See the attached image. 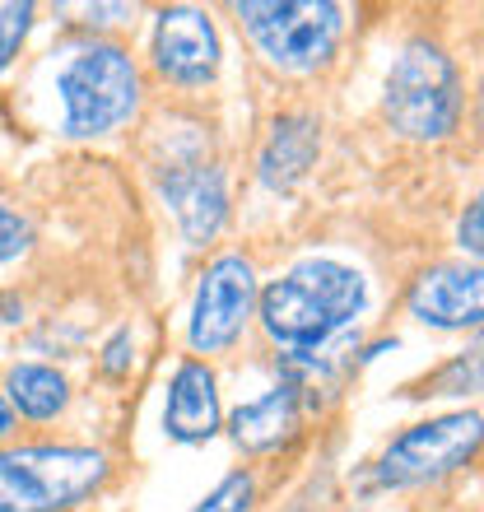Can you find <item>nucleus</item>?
Segmentation results:
<instances>
[{
  "label": "nucleus",
  "instance_id": "22",
  "mask_svg": "<svg viewBox=\"0 0 484 512\" xmlns=\"http://www.w3.org/2000/svg\"><path fill=\"white\" fill-rule=\"evenodd\" d=\"M475 122H480V131H484V75H480V98H475Z\"/></svg>",
  "mask_w": 484,
  "mask_h": 512
},
{
  "label": "nucleus",
  "instance_id": "14",
  "mask_svg": "<svg viewBox=\"0 0 484 512\" xmlns=\"http://www.w3.org/2000/svg\"><path fill=\"white\" fill-rule=\"evenodd\" d=\"M70 401L66 378L47 364H14L10 373V405L28 419H52Z\"/></svg>",
  "mask_w": 484,
  "mask_h": 512
},
{
  "label": "nucleus",
  "instance_id": "6",
  "mask_svg": "<svg viewBox=\"0 0 484 512\" xmlns=\"http://www.w3.org/2000/svg\"><path fill=\"white\" fill-rule=\"evenodd\" d=\"M480 447H484V415L452 410V415L424 419V424H410L405 433H396L382 447V457H377L373 480L382 489L433 485V480L461 471Z\"/></svg>",
  "mask_w": 484,
  "mask_h": 512
},
{
  "label": "nucleus",
  "instance_id": "17",
  "mask_svg": "<svg viewBox=\"0 0 484 512\" xmlns=\"http://www.w3.org/2000/svg\"><path fill=\"white\" fill-rule=\"evenodd\" d=\"M28 24H33V5L28 0H0V70L10 66V56L28 38Z\"/></svg>",
  "mask_w": 484,
  "mask_h": 512
},
{
  "label": "nucleus",
  "instance_id": "20",
  "mask_svg": "<svg viewBox=\"0 0 484 512\" xmlns=\"http://www.w3.org/2000/svg\"><path fill=\"white\" fill-rule=\"evenodd\" d=\"M131 364H135V340H131V331H117V336L103 345V373L121 378V373H131Z\"/></svg>",
  "mask_w": 484,
  "mask_h": 512
},
{
  "label": "nucleus",
  "instance_id": "19",
  "mask_svg": "<svg viewBox=\"0 0 484 512\" xmlns=\"http://www.w3.org/2000/svg\"><path fill=\"white\" fill-rule=\"evenodd\" d=\"M457 238L471 256H480V266H484V191L466 205V215H461V224H457Z\"/></svg>",
  "mask_w": 484,
  "mask_h": 512
},
{
  "label": "nucleus",
  "instance_id": "21",
  "mask_svg": "<svg viewBox=\"0 0 484 512\" xmlns=\"http://www.w3.org/2000/svg\"><path fill=\"white\" fill-rule=\"evenodd\" d=\"M14 433V405H10V396L0 391V438H10Z\"/></svg>",
  "mask_w": 484,
  "mask_h": 512
},
{
  "label": "nucleus",
  "instance_id": "18",
  "mask_svg": "<svg viewBox=\"0 0 484 512\" xmlns=\"http://www.w3.org/2000/svg\"><path fill=\"white\" fill-rule=\"evenodd\" d=\"M28 238H33L28 219L19 215V210H10V205L0 201V266H5V261H14V256L24 252Z\"/></svg>",
  "mask_w": 484,
  "mask_h": 512
},
{
  "label": "nucleus",
  "instance_id": "4",
  "mask_svg": "<svg viewBox=\"0 0 484 512\" xmlns=\"http://www.w3.org/2000/svg\"><path fill=\"white\" fill-rule=\"evenodd\" d=\"M238 24L280 70H322L340 47L345 10L331 0H242Z\"/></svg>",
  "mask_w": 484,
  "mask_h": 512
},
{
  "label": "nucleus",
  "instance_id": "10",
  "mask_svg": "<svg viewBox=\"0 0 484 512\" xmlns=\"http://www.w3.org/2000/svg\"><path fill=\"white\" fill-rule=\"evenodd\" d=\"M163 201L173 205V219L187 243H210L224 219H229V191H224V173L215 163H173L163 173Z\"/></svg>",
  "mask_w": 484,
  "mask_h": 512
},
{
  "label": "nucleus",
  "instance_id": "5",
  "mask_svg": "<svg viewBox=\"0 0 484 512\" xmlns=\"http://www.w3.org/2000/svg\"><path fill=\"white\" fill-rule=\"evenodd\" d=\"M56 89L66 103V135H108L140 108V70L112 42L80 47Z\"/></svg>",
  "mask_w": 484,
  "mask_h": 512
},
{
  "label": "nucleus",
  "instance_id": "2",
  "mask_svg": "<svg viewBox=\"0 0 484 512\" xmlns=\"http://www.w3.org/2000/svg\"><path fill=\"white\" fill-rule=\"evenodd\" d=\"M108 480L98 447H19L0 452V512H66Z\"/></svg>",
  "mask_w": 484,
  "mask_h": 512
},
{
  "label": "nucleus",
  "instance_id": "13",
  "mask_svg": "<svg viewBox=\"0 0 484 512\" xmlns=\"http://www.w3.org/2000/svg\"><path fill=\"white\" fill-rule=\"evenodd\" d=\"M312 159H317V122L303 112H289L270 126V140L261 149V182L270 191H289L308 177Z\"/></svg>",
  "mask_w": 484,
  "mask_h": 512
},
{
  "label": "nucleus",
  "instance_id": "15",
  "mask_svg": "<svg viewBox=\"0 0 484 512\" xmlns=\"http://www.w3.org/2000/svg\"><path fill=\"white\" fill-rule=\"evenodd\" d=\"M475 391H484V336L466 354H457L452 364L438 368L419 396H475Z\"/></svg>",
  "mask_w": 484,
  "mask_h": 512
},
{
  "label": "nucleus",
  "instance_id": "9",
  "mask_svg": "<svg viewBox=\"0 0 484 512\" xmlns=\"http://www.w3.org/2000/svg\"><path fill=\"white\" fill-rule=\"evenodd\" d=\"M410 317L433 331L484 326V266H438L410 289Z\"/></svg>",
  "mask_w": 484,
  "mask_h": 512
},
{
  "label": "nucleus",
  "instance_id": "12",
  "mask_svg": "<svg viewBox=\"0 0 484 512\" xmlns=\"http://www.w3.org/2000/svg\"><path fill=\"white\" fill-rule=\"evenodd\" d=\"M298 424H303L298 387L294 382H280V387H270L266 396L238 405L229 419V433L242 452H275V447H284L294 438Z\"/></svg>",
  "mask_w": 484,
  "mask_h": 512
},
{
  "label": "nucleus",
  "instance_id": "11",
  "mask_svg": "<svg viewBox=\"0 0 484 512\" xmlns=\"http://www.w3.org/2000/svg\"><path fill=\"white\" fill-rule=\"evenodd\" d=\"M163 433L173 443H205L219 433V391L215 373L201 359L177 364L168 382V405H163Z\"/></svg>",
  "mask_w": 484,
  "mask_h": 512
},
{
  "label": "nucleus",
  "instance_id": "3",
  "mask_svg": "<svg viewBox=\"0 0 484 512\" xmlns=\"http://www.w3.org/2000/svg\"><path fill=\"white\" fill-rule=\"evenodd\" d=\"M387 122L410 140H443L461 122L457 66L438 42H405L387 75Z\"/></svg>",
  "mask_w": 484,
  "mask_h": 512
},
{
  "label": "nucleus",
  "instance_id": "1",
  "mask_svg": "<svg viewBox=\"0 0 484 512\" xmlns=\"http://www.w3.org/2000/svg\"><path fill=\"white\" fill-rule=\"evenodd\" d=\"M363 303H368V289L359 270L331 256H312L261 294V326L284 350L312 354L336 331H345L363 312Z\"/></svg>",
  "mask_w": 484,
  "mask_h": 512
},
{
  "label": "nucleus",
  "instance_id": "16",
  "mask_svg": "<svg viewBox=\"0 0 484 512\" xmlns=\"http://www.w3.org/2000/svg\"><path fill=\"white\" fill-rule=\"evenodd\" d=\"M252 499H256V480L247 471H233L205 494L201 508H191V512H247Z\"/></svg>",
  "mask_w": 484,
  "mask_h": 512
},
{
  "label": "nucleus",
  "instance_id": "8",
  "mask_svg": "<svg viewBox=\"0 0 484 512\" xmlns=\"http://www.w3.org/2000/svg\"><path fill=\"white\" fill-rule=\"evenodd\" d=\"M154 66L177 84H210L219 70V33L196 5H173L154 24Z\"/></svg>",
  "mask_w": 484,
  "mask_h": 512
},
{
  "label": "nucleus",
  "instance_id": "7",
  "mask_svg": "<svg viewBox=\"0 0 484 512\" xmlns=\"http://www.w3.org/2000/svg\"><path fill=\"white\" fill-rule=\"evenodd\" d=\"M256 303V275L247 266V256H215L201 275V289H196V308H191V326L187 340L191 350L215 354L229 350L233 340L242 336V326L252 317Z\"/></svg>",
  "mask_w": 484,
  "mask_h": 512
}]
</instances>
